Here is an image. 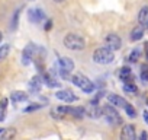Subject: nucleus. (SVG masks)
Returning <instances> with one entry per match:
<instances>
[{
    "label": "nucleus",
    "instance_id": "14",
    "mask_svg": "<svg viewBox=\"0 0 148 140\" xmlns=\"http://www.w3.org/2000/svg\"><path fill=\"white\" fill-rule=\"evenodd\" d=\"M65 115H67V107L60 105V107H55V108L51 110V117L55 118V120H61Z\"/></svg>",
    "mask_w": 148,
    "mask_h": 140
},
{
    "label": "nucleus",
    "instance_id": "31",
    "mask_svg": "<svg viewBox=\"0 0 148 140\" xmlns=\"http://www.w3.org/2000/svg\"><path fill=\"white\" fill-rule=\"evenodd\" d=\"M142 117H144V121H145V124H148V111H147V110L142 112Z\"/></svg>",
    "mask_w": 148,
    "mask_h": 140
},
{
    "label": "nucleus",
    "instance_id": "6",
    "mask_svg": "<svg viewBox=\"0 0 148 140\" xmlns=\"http://www.w3.org/2000/svg\"><path fill=\"white\" fill-rule=\"evenodd\" d=\"M28 21L31 24H41L42 21H45V12L41 8H34L28 10Z\"/></svg>",
    "mask_w": 148,
    "mask_h": 140
},
{
    "label": "nucleus",
    "instance_id": "16",
    "mask_svg": "<svg viewBox=\"0 0 148 140\" xmlns=\"http://www.w3.org/2000/svg\"><path fill=\"white\" fill-rule=\"evenodd\" d=\"M42 79L39 76H34L29 82V91L31 92H39L41 91V86H42Z\"/></svg>",
    "mask_w": 148,
    "mask_h": 140
},
{
    "label": "nucleus",
    "instance_id": "29",
    "mask_svg": "<svg viewBox=\"0 0 148 140\" xmlns=\"http://www.w3.org/2000/svg\"><path fill=\"white\" fill-rule=\"evenodd\" d=\"M60 75H61V78L64 80H68L70 79V72H68V70H65V69H62V67H60Z\"/></svg>",
    "mask_w": 148,
    "mask_h": 140
},
{
    "label": "nucleus",
    "instance_id": "26",
    "mask_svg": "<svg viewBox=\"0 0 148 140\" xmlns=\"http://www.w3.org/2000/svg\"><path fill=\"white\" fill-rule=\"evenodd\" d=\"M16 134V130L15 128H8V130H3V133H2V139H12L13 136Z\"/></svg>",
    "mask_w": 148,
    "mask_h": 140
},
{
    "label": "nucleus",
    "instance_id": "17",
    "mask_svg": "<svg viewBox=\"0 0 148 140\" xmlns=\"http://www.w3.org/2000/svg\"><path fill=\"white\" fill-rule=\"evenodd\" d=\"M60 67L68 70V72H73L74 70V61L68 57H60Z\"/></svg>",
    "mask_w": 148,
    "mask_h": 140
},
{
    "label": "nucleus",
    "instance_id": "12",
    "mask_svg": "<svg viewBox=\"0 0 148 140\" xmlns=\"http://www.w3.org/2000/svg\"><path fill=\"white\" fill-rule=\"evenodd\" d=\"M84 114H86L84 108H80V107H67V115H71L74 118H83Z\"/></svg>",
    "mask_w": 148,
    "mask_h": 140
},
{
    "label": "nucleus",
    "instance_id": "30",
    "mask_svg": "<svg viewBox=\"0 0 148 140\" xmlns=\"http://www.w3.org/2000/svg\"><path fill=\"white\" fill-rule=\"evenodd\" d=\"M51 28H52V21L48 19V21L45 22V25H44V29H45V31H49Z\"/></svg>",
    "mask_w": 148,
    "mask_h": 140
},
{
    "label": "nucleus",
    "instance_id": "10",
    "mask_svg": "<svg viewBox=\"0 0 148 140\" xmlns=\"http://www.w3.org/2000/svg\"><path fill=\"white\" fill-rule=\"evenodd\" d=\"M108 101H109V104L115 105L116 108H125V107L128 105L126 99H123L122 96L115 95V94H109V95H108Z\"/></svg>",
    "mask_w": 148,
    "mask_h": 140
},
{
    "label": "nucleus",
    "instance_id": "8",
    "mask_svg": "<svg viewBox=\"0 0 148 140\" xmlns=\"http://www.w3.org/2000/svg\"><path fill=\"white\" fill-rule=\"evenodd\" d=\"M84 110H86V115L89 118H93V120H97V118H100V115H103L102 108L99 107V104H95V102H90Z\"/></svg>",
    "mask_w": 148,
    "mask_h": 140
},
{
    "label": "nucleus",
    "instance_id": "25",
    "mask_svg": "<svg viewBox=\"0 0 148 140\" xmlns=\"http://www.w3.org/2000/svg\"><path fill=\"white\" fill-rule=\"evenodd\" d=\"M139 55H141V51L138 50V48H135V50H132L131 51V54H129V61L131 63H136L138 61V58H139Z\"/></svg>",
    "mask_w": 148,
    "mask_h": 140
},
{
    "label": "nucleus",
    "instance_id": "23",
    "mask_svg": "<svg viewBox=\"0 0 148 140\" xmlns=\"http://www.w3.org/2000/svg\"><path fill=\"white\" fill-rule=\"evenodd\" d=\"M139 78L142 79V82H148V64H142V66H141Z\"/></svg>",
    "mask_w": 148,
    "mask_h": 140
},
{
    "label": "nucleus",
    "instance_id": "15",
    "mask_svg": "<svg viewBox=\"0 0 148 140\" xmlns=\"http://www.w3.org/2000/svg\"><path fill=\"white\" fill-rule=\"evenodd\" d=\"M119 79L122 80V82H131L132 79H134V76H132V72H131V69L126 66V67H122L121 70H119Z\"/></svg>",
    "mask_w": 148,
    "mask_h": 140
},
{
    "label": "nucleus",
    "instance_id": "3",
    "mask_svg": "<svg viewBox=\"0 0 148 140\" xmlns=\"http://www.w3.org/2000/svg\"><path fill=\"white\" fill-rule=\"evenodd\" d=\"M71 82L74 83V86H77L79 89H82L84 94H93L95 89H96L95 83H93L87 76H84V75H82V73L74 75V76L71 78Z\"/></svg>",
    "mask_w": 148,
    "mask_h": 140
},
{
    "label": "nucleus",
    "instance_id": "11",
    "mask_svg": "<svg viewBox=\"0 0 148 140\" xmlns=\"http://www.w3.org/2000/svg\"><path fill=\"white\" fill-rule=\"evenodd\" d=\"M142 37H144V25H136V26L131 31L129 40H131L132 42H136V41L142 40Z\"/></svg>",
    "mask_w": 148,
    "mask_h": 140
},
{
    "label": "nucleus",
    "instance_id": "24",
    "mask_svg": "<svg viewBox=\"0 0 148 140\" xmlns=\"http://www.w3.org/2000/svg\"><path fill=\"white\" fill-rule=\"evenodd\" d=\"M19 13H21V9H18V10L15 12L13 18H12V25H10V29H12V31H15V29L18 28V24H19Z\"/></svg>",
    "mask_w": 148,
    "mask_h": 140
},
{
    "label": "nucleus",
    "instance_id": "22",
    "mask_svg": "<svg viewBox=\"0 0 148 140\" xmlns=\"http://www.w3.org/2000/svg\"><path fill=\"white\" fill-rule=\"evenodd\" d=\"M9 51H10V45L9 44H5V45L0 47V61L5 60L9 55Z\"/></svg>",
    "mask_w": 148,
    "mask_h": 140
},
{
    "label": "nucleus",
    "instance_id": "35",
    "mask_svg": "<svg viewBox=\"0 0 148 140\" xmlns=\"http://www.w3.org/2000/svg\"><path fill=\"white\" fill-rule=\"evenodd\" d=\"M2 40H3V34L0 32V42H2Z\"/></svg>",
    "mask_w": 148,
    "mask_h": 140
},
{
    "label": "nucleus",
    "instance_id": "2",
    "mask_svg": "<svg viewBox=\"0 0 148 140\" xmlns=\"http://www.w3.org/2000/svg\"><path fill=\"white\" fill-rule=\"evenodd\" d=\"M113 60H115V53H113L110 48H108L106 45L96 48L95 53H93V61H95L96 64L106 66V64L113 63Z\"/></svg>",
    "mask_w": 148,
    "mask_h": 140
},
{
    "label": "nucleus",
    "instance_id": "34",
    "mask_svg": "<svg viewBox=\"0 0 148 140\" xmlns=\"http://www.w3.org/2000/svg\"><path fill=\"white\" fill-rule=\"evenodd\" d=\"M52 2H55V3H62L64 0H52Z\"/></svg>",
    "mask_w": 148,
    "mask_h": 140
},
{
    "label": "nucleus",
    "instance_id": "1",
    "mask_svg": "<svg viewBox=\"0 0 148 140\" xmlns=\"http://www.w3.org/2000/svg\"><path fill=\"white\" fill-rule=\"evenodd\" d=\"M62 44L67 50L70 51H83L86 48V41L82 35L79 34H74V32H70L64 37L62 40Z\"/></svg>",
    "mask_w": 148,
    "mask_h": 140
},
{
    "label": "nucleus",
    "instance_id": "18",
    "mask_svg": "<svg viewBox=\"0 0 148 140\" xmlns=\"http://www.w3.org/2000/svg\"><path fill=\"white\" fill-rule=\"evenodd\" d=\"M138 22L139 25H148V6H142L138 13Z\"/></svg>",
    "mask_w": 148,
    "mask_h": 140
},
{
    "label": "nucleus",
    "instance_id": "36",
    "mask_svg": "<svg viewBox=\"0 0 148 140\" xmlns=\"http://www.w3.org/2000/svg\"><path fill=\"white\" fill-rule=\"evenodd\" d=\"M147 105H148V99H147Z\"/></svg>",
    "mask_w": 148,
    "mask_h": 140
},
{
    "label": "nucleus",
    "instance_id": "21",
    "mask_svg": "<svg viewBox=\"0 0 148 140\" xmlns=\"http://www.w3.org/2000/svg\"><path fill=\"white\" fill-rule=\"evenodd\" d=\"M8 99H2L0 101V121H3L5 120V115H6V108H8Z\"/></svg>",
    "mask_w": 148,
    "mask_h": 140
},
{
    "label": "nucleus",
    "instance_id": "4",
    "mask_svg": "<svg viewBox=\"0 0 148 140\" xmlns=\"http://www.w3.org/2000/svg\"><path fill=\"white\" fill-rule=\"evenodd\" d=\"M102 114L105 115V118H106L112 125H119V124H122V117H121L119 112L116 111L115 105H112V104L105 105V107L102 108Z\"/></svg>",
    "mask_w": 148,
    "mask_h": 140
},
{
    "label": "nucleus",
    "instance_id": "28",
    "mask_svg": "<svg viewBox=\"0 0 148 140\" xmlns=\"http://www.w3.org/2000/svg\"><path fill=\"white\" fill-rule=\"evenodd\" d=\"M42 105L41 104H31L29 107L25 108V112H32V111H36V110H41Z\"/></svg>",
    "mask_w": 148,
    "mask_h": 140
},
{
    "label": "nucleus",
    "instance_id": "33",
    "mask_svg": "<svg viewBox=\"0 0 148 140\" xmlns=\"http://www.w3.org/2000/svg\"><path fill=\"white\" fill-rule=\"evenodd\" d=\"M145 58L148 60V44L145 45Z\"/></svg>",
    "mask_w": 148,
    "mask_h": 140
},
{
    "label": "nucleus",
    "instance_id": "9",
    "mask_svg": "<svg viewBox=\"0 0 148 140\" xmlns=\"http://www.w3.org/2000/svg\"><path fill=\"white\" fill-rule=\"evenodd\" d=\"M121 139L122 140H135L136 139L135 127L132 124H125L121 130Z\"/></svg>",
    "mask_w": 148,
    "mask_h": 140
},
{
    "label": "nucleus",
    "instance_id": "5",
    "mask_svg": "<svg viewBox=\"0 0 148 140\" xmlns=\"http://www.w3.org/2000/svg\"><path fill=\"white\" fill-rule=\"evenodd\" d=\"M105 45L108 47V48H110L112 51H118V50H121V47H122V40H121V37L119 35H116V34H108L106 35V38H105Z\"/></svg>",
    "mask_w": 148,
    "mask_h": 140
},
{
    "label": "nucleus",
    "instance_id": "37",
    "mask_svg": "<svg viewBox=\"0 0 148 140\" xmlns=\"http://www.w3.org/2000/svg\"><path fill=\"white\" fill-rule=\"evenodd\" d=\"M29 2H34V0H29Z\"/></svg>",
    "mask_w": 148,
    "mask_h": 140
},
{
    "label": "nucleus",
    "instance_id": "13",
    "mask_svg": "<svg viewBox=\"0 0 148 140\" xmlns=\"http://www.w3.org/2000/svg\"><path fill=\"white\" fill-rule=\"evenodd\" d=\"M10 99L13 104H19V102H26L28 101V94L22 92V91H15L10 95Z\"/></svg>",
    "mask_w": 148,
    "mask_h": 140
},
{
    "label": "nucleus",
    "instance_id": "20",
    "mask_svg": "<svg viewBox=\"0 0 148 140\" xmlns=\"http://www.w3.org/2000/svg\"><path fill=\"white\" fill-rule=\"evenodd\" d=\"M122 89H123V92H126V94H131V95H135V94L138 92V88H136L134 83H131V82H126V83H123Z\"/></svg>",
    "mask_w": 148,
    "mask_h": 140
},
{
    "label": "nucleus",
    "instance_id": "7",
    "mask_svg": "<svg viewBox=\"0 0 148 140\" xmlns=\"http://www.w3.org/2000/svg\"><path fill=\"white\" fill-rule=\"evenodd\" d=\"M55 96H57V99H60V101H62V102H67V104H73V102H76V101L79 99L76 95H74L71 91H68V89L57 91Z\"/></svg>",
    "mask_w": 148,
    "mask_h": 140
},
{
    "label": "nucleus",
    "instance_id": "27",
    "mask_svg": "<svg viewBox=\"0 0 148 140\" xmlns=\"http://www.w3.org/2000/svg\"><path fill=\"white\" fill-rule=\"evenodd\" d=\"M125 111H126V115H128L129 118H135V117H136V111H135V108H134L131 104H128V105L125 107Z\"/></svg>",
    "mask_w": 148,
    "mask_h": 140
},
{
    "label": "nucleus",
    "instance_id": "19",
    "mask_svg": "<svg viewBox=\"0 0 148 140\" xmlns=\"http://www.w3.org/2000/svg\"><path fill=\"white\" fill-rule=\"evenodd\" d=\"M42 80H44V83H45L48 88H58V86H60V83H58L54 78H51L48 73H45V75L42 76Z\"/></svg>",
    "mask_w": 148,
    "mask_h": 140
},
{
    "label": "nucleus",
    "instance_id": "32",
    "mask_svg": "<svg viewBox=\"0 0 148 140\" xmlns=\"http://www.w3.org/2000/svg\"><path fill=\"white\" fill-rule=\"evenodd\" d=\"M139 137H141V139H144V140H145V139H148V134H147V133H145V131H142V133H141V136H139Z\"/></svg>",
    "mask_w": 148,
    "mask_h": 140
}]
</instances>
